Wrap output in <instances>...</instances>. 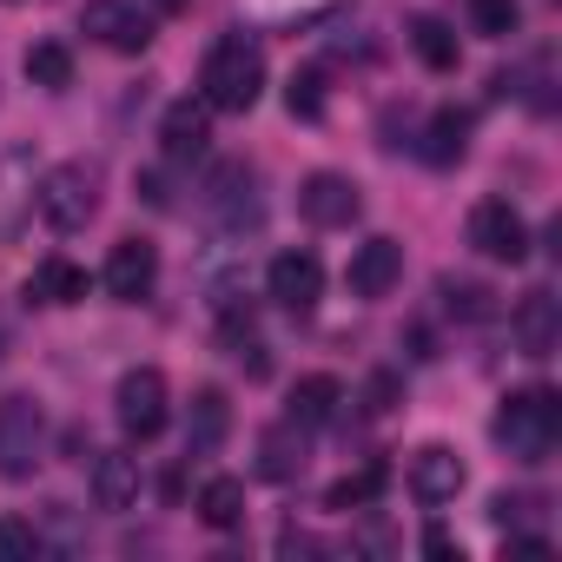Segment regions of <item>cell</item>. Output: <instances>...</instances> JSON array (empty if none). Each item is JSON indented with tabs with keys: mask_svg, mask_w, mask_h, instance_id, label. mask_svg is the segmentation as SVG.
Returning a JSON list of instances; mask_svg holds the SVG:
<instances>
[{
	"mask_svg": "<svg viewBox=\"0 0 562 562\" xmlns=\"http://www.w3.org/2000/svg\"><path fill=\"white\" fill-rule=\"evenodd\" d=\"M205 139H212V106H205V100H172L166 120H159V146H166V159H199Z\"/></svg>",
	"mask_w": 562,
	"mask_h": 562,
	"instance_id": "e0dca14e",
	"label": "cell"
},
{
	"mask_svg": "<svg viewBox=\"0 0 562 562\" xmlns=\"http://www.w3.org/2000/svg\"><path fill=\"white\" fill-rule=\"evenodd\" d=\"M27 299L34 305H80L87 299V271L74 258H41L34 278H27Z\"/></svg>",
	"mask_w": 562,
	"mask_h": 562,
	"instance_id": "ffe728a7",
	"label": "cell"
},
{
	"mask_svg": "<svg viewBox=\"0 0 562 562\" xmlns=\"http://www.w3.org/2000/svg\"><path fill=\"white\" fill-rule=\"evenodd\" d=\"M391 397H397V378L378 371V378H371V411H391Z\"/></svg>",
	"mask_w": 562,
	"mask_h": 562,
	"instance_id": "4dcf8cb0",
	"label": "cell"
},
{
	"mask_svg": "<svg viewBox=\"0 0 562 562\" xmlns=\"http://www.w3.org/2000/svg\"><path fill=\"white\" fill-rule=\"evenodd\" d=\"M205 218H212L218 232L258 225V179H251L245 159H232V166H218V172L205 179Z\"/></svg>",
	"mask_w": 562,
	"mask_h": 562,
	"instance_id": "52a82bcc",
	"label": "cell"
},
{
	"mask_svg": "<svg viewBox=\"0 0 562 562\" xmlns=\"http://www.w3.org/2000/svg\"><path fill=\"white\" fill-rule=\"evenodd\" d=\"M424 549H430V555H457V562H463V542H457L450 529H430V536H424Z\"/></svg>",
	"mask_w": 562,
	"mask_h": 562,
	"instance_id": "1f68e13d",
	"label": "cell"
},
{
	"mask_svg": "<svg viewBox=\"0 0 562 562\" xmlns=\"http://www.w3.org/2000/svg\"><path fill=\"white\" fill-rule=\"evenodd\" d=\"M80 27H87L100 47H113V54H146V47H153V21L133 8V0H87Z\"/></svg>",
	"mask_w": 562,
	"mask_h": 562,
	"instance_id": "30bf717a",
	"label": "cell"
},
{
	"mask_svg": "<svg viewBox=\"0 0 562 562\" xmlns=\"http://www.w3.org/2000/svg\"><path fill=\"white\" fill-rule=\"evenodd\" d=\"M299 212H305V225L338 232V225H351V218L364 212V192H358L351 172H312V179L299 186Z\"/></svg>",
	"mask_w": 562,
	"mask_h": 562,
	"instance_id": "ba28073f",
	"label": "cell"
},
{
	"mask_svg": "<svg viewBox=\"0 0 562 562\" xmlns=\"http://www.w3.org/2000/svg\"><path fill=\"white\" fill-rule=\"evenodd\" d=\"M34 205H41V218H47L54 232H87L93 212H100V166H93V159H67V166H54V172L41 179Z\"/></svg>",
	"mask_w": 562,
	"mask_h": 562,
	"instance_id": "3957f363",
	"label": "cell"
},
{
	"mask_svg": "<svg viewBox=\"0 0 562 562\" xmlns=\"http://www.w3.org/2000/svg\"><path fill=\"white\" fill-rule=\"evenodd\" d=\"M555 437H562V397H555L549 384H522V391L503 397V411H496V443H503L516 463H549Z\"/></svg>",
	"mask_w": 562,
	"mask_h": 562,
	"instance_id": "6da1fadb",
	"label": "cell"
},
{
	"mask_svg": "<svg viewBox=\"0 0 562 562\" xmlns=\"http://www.w3.org/2000/svg\"><path fill=\"white\" fill-rule=\"evenodd\" d=\"M509 338H516V351L536 358V364L555 358V345H562V305H555L549 285H536V292L516 299V312H509Z\"/></svg>",
	"mask_w": 562,
	"mask_h": 562,
	"instance_id": "9c48e42d",
	"label": "cell"
},
{
	"mask_svg": "<svg viewBox=\"0 0 562 562\" xmlns=\"http://www.w3.org/2000/svg\"><path fill=\"white\" fill-rule=\"evenodd\" d=\"M265 292L285 305V312H312L325 299V265L312 251H278L271 271H265Z\"/></svg>",
	"mask_w": 562,
	"mask_h": 562,
	"instance_id": "4fadbf2b",
	"label": "cell"
},
{
	"mask_svg": "<svg viewBox=\"0 0 562 562\" xmlns=\"http://www.w3.org/2000/svg\"><path fill=\"white\" fill-rule=\"evenodd\" d=\"M41 529L34 522H0V555H41Z\"/></svg>",
	"mask_w": 562,
	"mask_h": 562,
	"instance_id": "f1b7e54d",
	"label": "cell"
},
{
	"mask_svg": "<svg viewBox=\"0 0 562 562\" xmlns=\"http://www.w3.org/2000/svg\"><path fill=\"white\" fill-rule=\"evenodd\" d=\"M93 503L100 509H133L139 503V457H120V450L93 457Z\"/></svg>",
	"mask_w": 562,
	"mask_h": 562,
	"instance_id": "d6986e66",
	"label": "cell"
},
{
	"mask_svg": "<svg viewBox=\"0 0 562 562\" xmlns=\"http://www.w3.org/2000/svg\"><path fill=\"white\" fill-rule=\"evenodd\" d=\"M258 93H265V54L245 34H225L199 67V100L212 113H251Z\"/></svg>",
	"mask_w": 562,
	"mask_h": 562,
	"instance_id": "7a4b0ae2",
	"label": "cell"
},
{
	"mask_svg": "<svg viewBox=\"0 0 562 562\" xmlns=\"http://www.w3.org/2000/svg\"><path fill=\"white\" fill-rule=\"evenodd\" d=\"M100 285H106L120 305H139V299L159 285V251H153L146 238H120V245L106 251V271H100Z\"/></svg>",
	"mask_w": 562,
	"mask_h": 562,
	"instance_id": "8fae6325",
	"label": "cell"
},
{
	"mask_svg": "<svg viewBox=\"0 0 562 562\" xmlns=\"http://www.w3.org/2000/svg\"><path fill=\"white\" fill-rule=\"evenodd\" d=\"M470 126H476V120H470L463 106H437L430 126H424V139H417V153H424L430 166H457V159L470 153Z\"/></svg>",
	"mask_w": 562,
	"mask_h": 562,
	"instance_id": "ac0fdd59",
	"label": "cell"
},
{
	"mask_svg": "<svg viewBox=\"0 0 562 562\" xmlns=\"http://www.w3.org/2000/svg\"><path fill=\"white\" fill-rule=\"evenodd\" d=\"M411 54H417L430 74H457V34H450L437 14H417V21H411Z\"/></svg>",
	"mask_w": 562,
	"mask_h": 562,
	"instance_id": "7402d4cb",
	"label": "cell"
},
{
	"mask_svg": "<svg viewBox=\"0 0 562 562\" xmlns=\"http://www.w3.org/2000/svg\"><path fill=\"white\" fill-rule=\"evenodd\" d=\"M305 463H312V443H305V424H271L265 437H258V476L265 483H292V476H305Z\"/></svg>",
	"mask_w": 562,
	"mask_h": 562,
	"instance_id": "2e32d148",
	"label": "cell"
},
{
	"mask_svg": "<svg viewBox=\"0 0 562 562\" xmlns=\"http://www.w3.org/2000/svg\"><path fill=\"white\" fill-rule=\"evenodd\" d=\"M192 8V0H159V14H186Z\"/></svg>",
	"mask_w": 562,
	"mask_h": 562,
	"instance_id": "d6a6232c",
	"label": "cell"
},
{
	"mask_svg": "<svg viewBox=\"0 0 562 562\" xmlns=\"http://www.w3.org/2000/svg\"><path fill=\"white\" fill-rule=\"evenodd\" d=\"M384 483H391V470H384V463H364V470H358V476H338V483H331V496H325V503H331V509H371V503H378V490H384Z\"/></svg>",
	"mask_w": 562,
	"mask_h": 562,
	"instance_id": "d4e9b609",
	"label": "cell"
},
{
	"mask_svg": "<svg viewBox=\"0 0 562 562\" xmlns=\"http://www.w3.org/2000/svg\"><path fill=\"white\" fill-rule=\"evenodd\" d=\"M232 437V397L218 384H199L186 404V457H212Z\"/></svg>",
	"mask_w": 562,
	"mask_h": 562,
	"instance_id": "5bb4252c",
	"label": "cell"
},
{
	"mask_svg": "<svg viewBox=\"0 0 562 562\" xmlns=\"http://www.w3.org/2000/svg\"><path fill=\"white\" fill-rule=\"evenodd\" d=\"M199 522L205 529H238L245 522V483L238 476H212L199 490Z\"/></svg>",
	"mask_w": 562,
	"mask_h": 562,
	"instance_id": "603a6c76",
	"label": "cell"
},
{
	"mask_svg": "<svg viewBox=\"0 0 562 562\" xmlns=\"http://www.w3.org/2000/svg\"><path fill=\"white\" fill-rule=\"evenodd\" d=\"M463 457L450 450V443H424L417 457H411V496L417 503H457V490H463Z\"/></svg>",
	"mask_w": 562,
	"mask_h": 562,
	"instance_id": "9a60e30c",
	"label": "cell"
},
{
	"mask_svg": "<svg viewBox=\"0 0 562 562\" xmlns=\"http://www.w3.org/2000/svg\"><path fill=\"white\" fill-rule=\"evenodd\" d=\"M113 411H120V430H126L133 443H153V437L166 430V417H172L166 371H153V364L126 371V378H120V391H113Z\"/></svg>",
	"mask_w": 562,
	"mask_h": 562,
	"instance_id": "5b68a950",
	"label": "cell"
},
{
	"mask_svg": "<svg viewBox=\"0 0 562 562\" xmlns=\"http://www.w3.org/2000/svg\"><path fill=\"white\" fill-rule=\"evenodd\" d=\"M285 106H292V120H325V74H292V87H285Z\"/></svg>",
	"mask_w": 562,
	"mask_h": 562,
	"instance_id": "83f0119b",
	"label": "cell"
},
{
	"mask_svg": "<svg viewBox=\"0 0 562 562\" xmlns=\"http://www.w3.org/2000/svg\"><path fill=\"white\" fill-rule=\"evenodd\" d=\"M21 67H27V80H34V87H47V93H60V87H74V54H67L60 41H34Z\"/></svg>",
	"mask_w": 562,
	"mask_h": 562,
	"instance_id": "cb8c5ba5",
	"label": "cell"
},
{
	"mask_svg": "<svg viewBox=\"0 0 562 562\" xmlns=\"http://www.w3.org/2000/svg\"><path fill=\"white\" fill-rule=\"evenodd\" d=\"M338 404H345V384H338V378H325V371L292 384V424H305V430L331 424V417H338Z\"/></svg>",
	"mask_w": 562,
	"mask_h": 562,
	"instance_id": "44dd1931",
	"label": "cell"
},
{
	"mask_svg": "<svg viewBox=\"0 0 562 562\" xmlns=\"http://www.w3.org/2000/svg\"><path fill=\"white\" fill-rule=\"evenodd\" d=\"M470 245H476V258H490V265H522V258H529V225H522V212H516L509 199H483V205L470 212Z\"/></svg>",
	"mask_w": 562,
	"mask_h": 562,
	"instance_id": "8992f818",
	"label": "cell"
},
{
	"mask_svg": "<svg viewBox=\"0 0 562 562\" xmlns=\"http://www.w3.org/2000/svg\"><path fill=\"white\" fill-rule=\"evenodd\" d=\"M443 305L457 318H490L496 312V292L490 285H470V278H443Z\"/></svg>",
	"mask_w": 562,
	"mask_h": 562,
	"instance_id": "4316f807",
	"label": "cell"
},
{
	"mask_svg": "<svg viewBox=\"0 0 562 562\" xmlns=\"http://www.w3.org/2000/svg\"><path fill=\"white\" fill-rule=\"evenodd\" d=\"M516 21H522L516 0H470V27H476L483 41H509V34H516Z\"/></svg>",
	"mask_w": 562,
	"mask_h": 562,
	"instance_id": "484cf974",
	"label": "cell"
},
{
	"mask_svg": "<svg viewBox=\"0 0 562 562\" xmlns=\"http://www.w3.org/2000/svg\"><path fill=\"white\" fill-rule=\"evenodd\" d=\"M397 278H404V245H397V238H364V245L351 251V265H345L351 299H391Z\"/></svg>",
	"mask_w": 562,
	"mask_h": 562,
	"instance_id": "7c38bea8",
	"label": "cell"
},
{
	"mask_svg": "<svg viewBox=\"0 0 562 562\" xmlns=\"http://www.w3.org/2000/svg\"><path fill=\"white\" fill-rule=\"evenodd\" d=\"M325 542L318 536H305V529H285V536H278V555H318Z\"/></svg>",
	"mask_w": 562,
	"mask_h": 562,
	"instance_id": "f546056e",
	"label": "cell"
},
{
	"mask_svg": "<svg viewBox=\"0 0 562 562\" xmlns=\"http://www.w3.org/2000/svg\"><path fill=\"white\" fill-rule=\"evenodd\" d=\"M47 463V417L34 397H0V476H34Z\"/></svg>",
	"mask_w": 562,
	"mask_h": 562,
	"instance_id": "277c9868",
	"label": "cell"
}]
</instances>
